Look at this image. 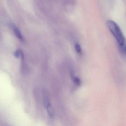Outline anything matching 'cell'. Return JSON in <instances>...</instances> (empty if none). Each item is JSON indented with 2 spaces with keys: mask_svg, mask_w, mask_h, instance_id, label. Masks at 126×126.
<instances>
[{
  "mask_svg": "<svg viewBox=\"0 0 126 126\" xmlns=\"http://www.w3.org/2000/svg\"><path fill=\"white\" fill-rule=\"evenodd\" d=\"M107 25L117 41L119 46L124 45L125 43V38L118 25L112 20H108L107 22Z\"/></svg>",
  "mask_w": 126,
  "mask_h": 126,
  "instance_id": "cell-1",
  "label": "cell"
},
{
  "mask_svg": "<svg viewBox=\"0 0 126 126\" xmlns=\"http://www.w3.org/2000/svg\"><path fill=\"white\" fill-rule=\"evenodd\" d=\"M47 110L48 115L50 118L51 119H53L55 116V111L53 107L51 104H49L45 108Z\"/></svg>",
  "mask_w": 126,
  "mask_h": 126,
  "instance_id": "cell-2",
  "label": "cell"
},
{
  "mask_svg": "<svg viewBox=\"0 0 126 126\" xmlns=\"http://www.w3.org/2000/svg\"><path fill=\"white\" fill-rule=\"evenodd\" d=\"M13 29H14L15 34L16 36L21 41H23V38L22 34H21V32L20 31L19 29H17L16 27H15V26H14V28H13Z\"/></svg>",
  "mask_w": 126,
  "mask_h": 126,
  "instance_id": "cell-3",
  "label": "cell"
},
{
  "mask_svg": "<svg viewBox=\"0 0 126 126\" xmlns=\"http://www.w3.org/2000/svg\"><path fill=\"white\" fill-rule=\"evenodd\" d=\"M71 77L74 83L77 86H79L81 85V82L80 79L78 77L74 76L73 74H71Z\"/></svg>",
  "mask_w": 126,
  "mask_h": 126,
  "instance_id": "cell-4",
  "label": "cell"
},
{
  "mask_svg": "<svg viewBox=\"0 0 126 126\" xmlns=\"http://www.w3.org/2000/svg\"><path fill=\"white\" fill-rule=\"evenodd\" d=\"M75 48L76 52L79 54H81V46L79 43H76L75 45Z\"/></svg>",
  "mask_w": 126,
  "mask_h": 126,
  "instance_id": "cell-5",
  "label": "cell"
},
{
  "mask_svg": "<svg viewBox=\"0 0 126 126\" xmlns=\"http://www.w3.org/2000/svg\"><path fill=\"white\" fill-rule=\"evenodd\" d=\"M121 51L124 54H126V44H125L122 46H119Z\"/></svg>",
  "mask_w": 126,
  "mask_h": 126,
  "instance_id": "cell-6",
  "label": "cell"
},
{
  "mask_svg": "<svg viewBox=\"0 0 126 126\" xmlns=\"http://www.w3.org/2000/svg\"><path fill=\"white\" fill-rule=\"evenodd\" d=\"M21 52L22 51L20 50H17L15 51L14 54L16 58H19L20 56H21Z\"/></svg>",
  "mask_w": 126,
  "mask_h": 126,
  "instance_id": "cell-7",
  "label": "cell"
}]
</instances>
